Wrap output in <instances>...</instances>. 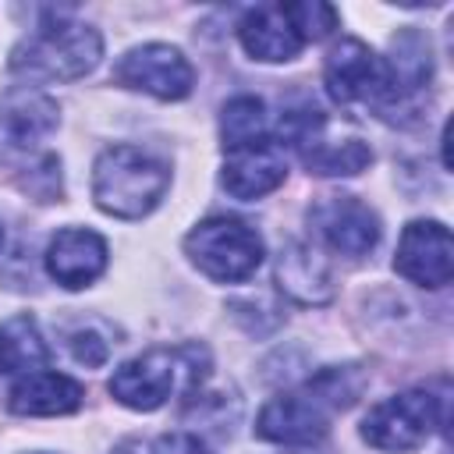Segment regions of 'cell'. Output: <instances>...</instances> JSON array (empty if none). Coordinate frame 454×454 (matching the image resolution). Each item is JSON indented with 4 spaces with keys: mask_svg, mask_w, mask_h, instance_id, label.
<instances>
[{
    "mask_svg": "<svg viewBox=\"0 0 454 454\" xmlns=\"http://www.w3.org/2000/svg\"><path fill=\"white\" fill-rule=\"evenodd\" d=\"M50 348L39 333V323L32 316H11L0 326V372L7 376H28L46 369Z\"/></svg>",
    "mask_w": 454,
    "mask_h": 454,
    "instance_id": "19",
    "label": "cell"
},
{
    "mask_svg": "<svg viewBox=\"0 0 454 454\" xmlns=\"http://www.w3.org/2000/svg\"><path fill=\"white\" fill-rule=\"evenodd\" d=\"M287 177V160H284V145L277 138H259V142H248V145H238V149H227V160H223V188L241 199V202H252V199H262L270 195L273 188H280Z\"/></svg>",
    "mask_w": 454,
    "mask_h": 454,
    "instance_id": "12",
    "label": "cell"
},
{
    "mask_svg": "<svg viewBox=\"0 0 454 454\" xmlns=\"http://www.w3.org/2000/svg\"><path fill=\"white\" fill-rule=\"evenodd\" d=\"M443 397L429 390H404L369 408L362 419V440L387 454H411L419 450L433 429L443 422Z\"/></svg>",
    "mask_w": 454,
    "mask_h": 454,
    "instance_id": "5",
    "label": "cell"
},
{
    "mask_svg": "<svg viewBox=\"0 0 454 454\" xmlns=\"http://www.w3.org/2000/svg\"><path fill=\"white\" fill-rule=\"evenodd\" d=\"M223 153L266 138V103L255 96H234L220 114Z\"/></svg>",
    "mask_w": 454,
    "mask_h": 454,
    "instance_id": "20",
    "label": "cell"
},
{
    "mask_svg": "<svg viewBox=\"0 0 454 454\" xmlns=\"http://www.w3.org/2000/svg\"><path fill=\"white\" fill-rule=\"evenodd\" d=\"M287 21L294 25V32L301 35V43L309 39H323L337 28V11L330 4H319V0H301V4H280Z\"/></svg>",
    "mask_w": 454,
    "mask_h": 454,
    "instance_id": "21",
    "label": "cell"
},
{
    "mask_svg": "<svg viewBox=\"0 0 454 454\" xmlns=\"http://www.w3.org/2000/svg\"><path fill=\"white\" fill-rule=\"evenodd\" d=\"M0 245H4V231H0Z\"/></svg>",
    "mask_w": 454,
    "mask_h": 454,
    "instance_id": "24",
    "label": "cell"
},
{
    "mask_svg": "<svg viewBox=\"0 0 454 454\" xmlns=\"http://www.w3.org/2000/svg\"><path fill=\"white\" fill-rule=\"evenodd\" d=\"M309 223L319 241L340 255H369L380 241V216L355 195H323L309 209Z\"/></svg>",
    "mask_w": 454,
    "mask_h": 454,
    "instance_id": "8",
    "label": "cell"
},
{
    "mask_svg": "<svg viewBox=\"0 0 454 454\" xmlns=\"http://www.w3.org/2000/svg\"><path fill=\"white\" fill-rule=\"evenodd\" d=\"M170 184L163 160L138 145H110L92 167V199L103 213L121 220H142L153 213Z\"/></svg>",
    "mask_w": 454,
    "mask_h": 454,
    "instance_id": "3",
    "label": "cell"
},
{
    "mask_svg": "<svg viewBox=\"0 0 454 454\" xmlns=\"http://www.w3.org/2000/svg\"><path fill=\"white\" fill-rule=\"evenodd\" d=\"M67 351H71V358H74L78 365L96 369V365L106 362V355H110V340H106L103 333H96L92 326H78V330L67 333Z\"/></svg>",
    "mask_w": 454,
    "mask_h": 454,
    "instance_id": "22",
    "label": "cell"
},
{
    "mask_svg": "<svg viewBox=\"0 0 454 454\" xmlns=\"http://www.w3.org/2000/svg\"><path fill=\"white\" fill-rule=\"evenodd\" d=\"M323 82L340 106L372 99L380 89V57L362 39H340L323 60Z\"/></svg>",
    "mask_w": 454,
    "mask_h": 454,
    "instance_id": "14",
    "label": "cell"
},
{
    "mask_svg": "<svg viewBox=\"0 0 454 454\" xmlns=\"http://www.w3.org/2000/svg\"><path fill=\"white\" fill-rule=\"evenodd\" d=\"M114 82L124 89L149 92L156 99H184L195 85V71L181 50L167 43H145L128 50L114 64Z\"/></svg>",
    "mask_w": 454,
    "mask_h": 454,
    "instance_id": "7",
    "label": "cell"
},
{
    "mask_svg": "<svg viewBox=\"0 0 454 454\" xmlns=\"http://www.w3.org/2000/svg\"><path fill=\"white\" fill-rule=\"evenodd\" d=\"M433 82V46L419 28H401L390 39L387 60H380V89L372 96L383 117H397V110H415L422 92Z\"/></svg>",
    "mask_w": 454,
    "mask_h": 454,
    "instance_id": "6",
    "label": "cell"
},
{
    "mask_svg": "<svg viewBox=\"0 0 454 454\" xmlns=\"http://www.w3.org/2000/svg\"><path fill=\"white\" fill-rule=\"evenodd\" d=\"M85 390L78 380L64 376V372H28L21 376L11 394H7V408L14 415H67L82 404Z\"/></svg>",
    "mask_w": 454,
    "mask_h": 454,
    "instance_id": "18",
    "label": "cell"
},
{
    "mask_svg": "<svg viewBox=\"0 0 454 454\" xmlns=\"http://www.w3.org/2000/svg\"><path fill=\"white\" fill-rule=\"evenodd\" d=\"M153 454H209V450H206V443H202L199 436H192V433H167V436L156 440Z\"/></svg>",
    "mask_w": 454,
    "mask_h": 454,
    "instance_id": "23",
    "label": "cell"
},
{
    "mask_svg": "<svg viewBox=\"0 0 454 454\" xmlns=\"http://www.w3.org/2000/svg\"><path fill=\"white\" fill-rule=\"evenodd\" d=\"M394 270L419 287H443L454 273V241L440 220H411L401 231Z\"/></svg>",
    "mask_w": 454,
    "mask_h": 454,
    "instance_id": "9",
    "label": "cell"
},
{
    "mask_svg": "<svg viewBox=\"0 0 454 454\" xmlns=\"http://www.w3.org/2000/svg\"><path fill=\"white\" fill-rule=\"evenodd\" d=\"M330 419H333V411H330L309 387H298L294 394L273 397V401L259 411L255 436H262V440H270V443L301 447V443L323 440L326 429H330Z\"/></svg>",
    "mask_w": 454,
    "mask_h": 454,
    "instance_id": "11",
    "label": "cell"
},
{
    "mask_svg": "<svg viewBox=\"0 0 454 454\" xmlns=\"http://www.w3.org/2000/svg\"><path fill=\"white\" fill-rule=\"evenodd\" d=\"M184 252L209 280L241 284L262 262V238L245 220L213 216V220H202L195 231H188Z\"/></svg>",
    "mask_w": 454,
    "mask_h": 454,
    "instance_id": "4",
    "label": "cell"
},
{
    "mask_svg": "<svg viewBox=\"0 0 454 454\" xmlns=\"http://www.w3.org/2000/svg\"><path fill=\"white\" fill-rule=\"evenodd\" d=\"M209 376V351L202 344H177V348H149L145 355L124 362L110 376V394L124 408L156 411L167 404L174 390L192 397L202 390Z\"/></svg>",
    "mask_w": 454,
    "mask_h": 454,
    "instance_id": "1",
    "label": "cell"
},
{
    "mask_svg": "<svg viewBox=\"0 0 454 454\" xmlns=\"http://www.w3.org/2000/svg\"><path fill=\"white\" fill-rule=\"evenodd\" d=\"M238 39L245 46L248 57L266 60V64H284L294 60L301 53V35L294 32V25L287 21L280 4H262L252 7L241 21H238Z\"/></svg>",
    "mask_w": 454,
    "mask_h": 454,
    "instance_id": "17",
    "label": "cell"
},
{
    "mask_svg": "<svg viewBox=\"0 0 454 454\" xmlns=\"http://www.w3.org/2000/svg\"><path fill=\"white\" fill-rule=\"evenodd\" d=\"M291 149H298L309 174H323V177H351V174H358L372 163V149L358 135L330 138L326 135V117H316L291 142Z\"/></svg>",
    "mask_w": 454,
    "mask_h": 454,
    "instance_id": "15",
    "label": "cell"
},
{
    "mask_svg": "<svg viewBox=\"0 0 454 454\" xmlns=\"http://www.w3.org/2000/svg\"><path fill=\"white\" fill-rule=\"evenodd\" d=\"M103 57V39L85 21L53 18L11 50V71L28 82H74Z\"/></svg>",
    "mask_w": 454,
    "mask_h": 454,
    "instance_id": "2",
    "label": "cell"
},
{
    "mask_svg": "<svg viewBox=\"0 0 454 454\" xmlns=\"http://www.w3.org/2000/svg\"><path fill=\"white\" fill-rule=\"evenodd\" d=\"M277 287L298 305H326L333 298L330 266L305 241H287L280 248V255H277Z\"/></svg>",
    "mask_w": 454,
    "mask_h": 454,
    "instance_id": "16",
    "label": "cell"
},
{
    "mask_svg": "<svg viewBox=\"0 0 454 454\" xmlns=\"http://www.w3.org/2000/svg\"><path fill=\"white\" fill-rule=\"evenodd\" d=\"M57 99L39 89H14L0 99V160L32 156L57 128Z\"/></svg>",
    "mask_w": 454,
    "mask_h": 454,
    "instance_id": "10",
    "label": "cell"
},
{
    "mask_svg": "<svg viewBox=\"0 0 454 454\" xmlns=\"http://www.w3.org/2000/svg\"><path fill=\"white\" fill-rule=\"evenodd\" d=\"M103 270H106V241L96 231L64 227L46 245V273L67 291L89 287Z\"/></svg>",
    "mask_w": 454,
    "mask_h": 454,
    "instance_id": "13",
    "label": "cell"
}]
</instances>
